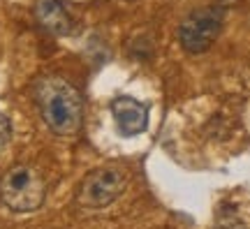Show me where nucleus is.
<instances>
[{
    "label": "nucleus",
    "instance_id": "nucleus-5",
    "mask_svg": "<svg viewBox=\"0 0 250 229\" xmlns=\"http://www.w3.org/2000/svg\"><path fill=\"white\" fill-rule=\"evenodd\" d=\"M111 114H114L118 132L125 137L142 134L148 127V109L134 97H116L111 102Z\"/></svg>",
    "mask_w": 250,
    "mask_h": 229
},
{
    "label": "nucleus",
    "instance_id": "nucleus-7",
    "mask_svg": "<svg viewBox=\"0 0 250 229\" xmlns=\"http://www.w3.org/2000/svg\"><path fill=\"white\" fill-rule=\"evenodd\" d=\"M213 229H248V225L236 213H220Z\"/></svg>",
    "mask_w": 250,
    "mask_h": 229
},
{
    "label": "nucleus",
    "instance_id": "nucleus-8",
    "mask_svg": "<svg viewBox=\"0 0 250 229\" xmlns=\"http://www.w3.org/2000/svg\"><path fill=\"white\" fill-rule=\"evenodd\" d=\"M9 134H12V123H9L7 114H2V111H0V148L9 141Z\"/></svg>",
    "mask_w": 250,
    "mask_h": 229
},
{
    "label": "nucleus",
    "instance_id": "nucleus-3",
    "mask_svg": "<svg viewBox=\"0 0 250 229\" xmlns=\"http://www.w3.org/2000/svg\"><path fill=\"white\" fill-rule=\"evenodd\" d=\"M127 178L116 167H102L93 169L83 176V181L77 187V204L86 211H100L107 208L123 194Z\"/></svg>",
    "mask_w": 250,
    "mask_h": 229
},
{
    "label": "nucleus",
    "instance_id": "nucleus-2",
    "mask_svg": "<svg viewBox=\"0 0 250 229\" xmlns=\"http://www.w3.org/2000/svg\"><path fill=\"white\" fill-rule=\"evenodd\" d=\"M46 197L44 176L30 165H14L0 176V202L14 213L37 211Z\"/></svg>",
    "mask_w": 250,
    "mask_h": 229
},
{
    "label": "nucleus",
    "instance_id": "nucleus-6",
    "mask_svg": "<svg viewBox=\"0 0 250 229\" xmlns=\"http://www.w3.org/2000/svg\"><path fill=\"white\" fill-rule=\"evenodd\" d=\"M37 23L54 33V35H70L74 30V19L61 0H40L35 5Z\"/></svg>",
    "mask_w": 250,
    "mask_h": 229
},
{
    "label": "nucleus",
    "instance_id": "nucleus-1",
    "mask_svg": "<svg viewBox=\"0 0 250 229\" xmlns=\"http://www.w3.org/2000/svg\"><path fill=\"white\" fill-rule=\"evenodd\" d=\"M35 102L42 121L58 137L77 134L83 118V100L79 90L61 77H42L35 83Z\"/></svg>",
    "mask_w": 250,
    "mask_h": 229
},
{
    "label": "nucleus",
    "instance_id": "nucleus-4",
    "mask_svg": "<svg viewBox=\"0 0 250 229\" xmlns=\"http://www.w3.org/2000/svg\"><path fill=\"white\" fill-rule=\"evenodd\" d=\"M223 14L215 7L195 9L183 19L179 28V42L188 53H204L211 49L215 37L220 35Z\"/></svg>",
    "mask_w": 250,
    "mask_h": 229
}]
</instances>
